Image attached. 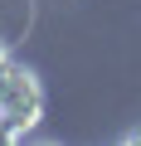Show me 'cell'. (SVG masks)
Instances as JSON below:
<instances>
[{
  "instance_id": "cell-3",
  "label": "cell",
  "mask_w": 141,
  "mask_h": 146,
  "mask_svg": "<svg viewBox=\"0 0 141 146\" xmlns=\"http://www.w3.org/2000/svg\"><path fill=\"white\" fill-rule=\"evenodd\" d=\"M0 127H5V117H0Z\"/></svg>"
},
{
  "instance_id": "cell-1",
  "label": "cell",
  "mask_w": 141,
  "mask_h": 146,
  "mask_svg": "<svg viewBox=\"0 0 141 146\" xmlns=\"http://www.w3.org/2000/svg\"><path fill=\"white\" fill-rule=\"evenodd\" d=\"M0 117H5V136L10 141H24V131L44 117V88L20 63H10V73L0 78Z\"/></svg>"
},
{
  "instance_id": "cell-2",
  "label": "cell",
  "mask_w": 141,
  "mask_h": 146,
  "mask_svg": "<svg viewBox=\"0 0 141 146\" xmlns=\"http://www.w3.org/2000/svg\"><path fill=\"white\" fill-rule=\"evenodd\" d=\"M10 63H15V58H10V49H5V39H0V78H5V73H10Z\"/></svg>"
}]
</instances>
